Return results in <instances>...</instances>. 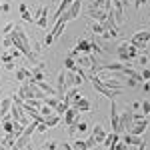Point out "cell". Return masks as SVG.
Segmentation results:
<instances>
[{
  "mask_svg": "<svg viewBox=\"0 0 150 150\" xmlns=\"http://www.w3.org/2000/svg\"><path fill=\"white\" fill-rule=\"evenodd\" d=\"M52 42H54V36H52V32H50V30H48L46 38H44V46H50V44H52Z\"/></svg>",
  "mask_w": 150,
  "mask_h": 150,
  "instance_id": "ee69618b",
  "label": "cell"
},
{
  "mask_svg": "<svg viewBox=\"0 0 150 150\" xmlns=\"http://www.w3.org/2000/svg\"><path fill=\"white\" fill-rule=\"evenodd\" d=\"M56 144H58L56 140H50V142H44V148H46V150H56L58 148Z\"/></svg>",
  "mask_w": 150,
  "mask_h": 150,
  "instance_id": "b9f144b4",
  "label": "cell"
},
{
  "mask_svg": "<svg viewBox=\"0 0 150 150\" xmlns=\"http://www.w3.org/2000/svg\"><path fill=\"white\" fill-rule=\"evenodd\" d=\"M86 146H88V150H90V148H96V146H100V144H98V142H96V140L90 136V138H86Z\"/></svg>",
  "mask_w": 150,
  "mask_h": 150,
  "instance_id": "ab89813d",
  "label": "cell"
},
{
  "mask_svg": "<svg viewBox=\"0 0 150 150\" xmlns=\"http://www.w3.org/2000/svg\"><path fill=\"white\" fill-rule=\"evenodd\" d=\"M76 66H78V62H76L72 56L64 58V70H76Z\"/></svg>",
  "mask_w": 150,
  "mask_h": 150,
  "instance_id": "484cf974",
  "label": "cell"
},
{
  "mask_svg": "<svg viewBox=\"0 0 150 150\" xmlns=\"http://www.w3.org/2000/svg\"><path fill=\"white\" fill-rule=\"evenodd\" d=\"M46 130H50V128L44 124V120H40V122L36 124V132H46Z\"/></svg>",
  "mask_w": 150,
  "mask_h": 150,
  "instance_id": "f35d334b",
  "label": "cell"
},
{
  "mask_svg": "<svg viewBox=\"0 0 150 150\" xmlns=\"http://www.w3.org/2000/svg\"><path fill=\"white\" fill-rule=\"evenodd\" d=\"M120 140H122V142H126L128 146H130V144L138 146L140 142H142V138H140V136H136V134H130V132H122V136H120Z\"/></svg>",
  "mask_w": 150,
  "mask_h": 150,
  "instance_id": "ac0fdd59",
  "label": "cell"
},
{
  "mask_svg": "<svg viewBox=\"0 0 150 150\" xmlns=\"http://www.w3.org/2000/svg\"><path fill=\"white\" fill-rule=\"evenodd\" d=\"M114 150H128V144L122 142V140H118V142L114 144Z\"/></svg>",
  "mask_w": 150,
  "mask_h": 150,
  "instance_id": "7bdbcfd3",
  "label": "cell"
},
{
  "mask_svg": "<svg viewBox=\"0 0 150 150\" xmlns=\"http://www.w3.org/2000/svg\"><path fill=\"white\" fill-rule=\"evenodd\" d=\"M110 8H112V0H92L88 10H106L108 12Z\"/></svg>",
  "mask_w": 150,
  "mask_h": 150,
  "instance_id": "5bb4252c",
  "label": "cell"
},
{
  "mask_svg": "<svg viewBox=\"0 0 150 150\" xmlns=\"http://www.w3.org/2000/svg\"><path fill=\"white\" fill-rule=\"evenodd\" d=\"M10 108H12V98H2L0 100V118L10 114Z\"/></svg>",
  "mask_w": 150,
  "mask_h": 150,
  "instance_id": "ffe728a7",
  "label": "cell"
},
{
  "mask_svg": "<svg viewBox=\"0 0 150 150\" xmlns=\"http://www.w3.org/2000/svg\"><path fill=\"white\" fill-rule=\"evenodd\" d=\"M108 150H114V146H110V148H108Z\"/></svg>",
  "mask_w": 150,
  "mask_h": 150,
  "instance_id": "be15d7a7",
  "label": "cell"
},
{
  "mask_svg": "<svg viewBox=\"0 0 150 150\" xmlns=\"http://www.w3.org/2000/svg\"><path fill=\"white\" fill-rule=\"evenodd\" d=\"M74 50H78V54H90L92 48H90V40H84V38H78L76 40V46Z\"/></svg>",
  "mask_w": 150,
  "mask_h": 150,
  "instance_id": "9a60e30c",
  "label": "cell"
},
{
  "mask_svg": "<svg viewBox=\"0 0 150 150\" xmlns=\"http://www.w3.org/2000/svg\"><path fill=\"white\" fill-rule=\"evenodd\" d=\"M10 150H20V148H16V146H12V148Z\"/></svg>",
  "mask_w": 150,
  "mask_h": 150,
  "instance_id": "6125c7cd",
  "label": "cell"
},
{
  "mask_svg": "<svg viewBox=\"0 0 150 150\" xmlns=\"http://www.w3.org/2000/svg\"><path fill=\"white\" fill-rule=\"evenodd\" d=\"M100 80H102V84L106 88H122V84H120V80L116 76H106V78H100Z\"/></svg>",
  "mask_w": 150,
  "mask_h": 150,
  "instance_id": "44dd1931",
  "label": "cell"
},
{
  "mask_svg": "<svg viewBox=\"0 0 150 150\" xmlns=\"http://www.w3.org/2000/svg\"><path fill=\"white\" fill-rule=\"evenodd\" d=\"M14 26H16V24H14V22H8V24H6V26H4V30H2V32H4V34H10L12 30H14Z\"/></svg>",
  "mask_w": 150,
  "mask_h": 150,
  "instance_id": "bcb514c9",
  "label": "cell"
},
{
  "mask_svg": "<svg viewBox=\"0 0 150 150\" xmlns=\"http://www.w3.org/2000/svg\"><path fill=\"white\" fill-rule=\"evenodd\" d=\"M90 48H92V52H96V54H102V48L98 46L96 42H90Z\"/></svg>",
  "mask_w": 150,
  "mask_h": 150,
  "instance_id": "7dc6e473",
  "label": "cell"
},
{
  "mask_svg": "<svg viewBox=\"0 0 150 150\" xmlns=\"http://www.w3.org/2000/svg\"><path fill=\"white\" fill-rule=\"evenodd\" d=\"M142 88H144V92H150V82H142Z\"/></svg>",
  "mask_w": 150,
  "mask_h": 150,
  "instance_id": "db71d44e",
  "label": "cell"
},
{
  "mask_svg": "<svg viewBox=\"0 0 150 150\" xmlns=\"http://www.w3.org/2000/svg\"><path fill=\"white\" fill-rule=\"evenodd\" d=\"M0 142H2V144L6 146V150H10L12 146H14V142H16V136H14V134H6V136L0 140Z\"/></svg>",
  "mask_w": 150,
  "mask_h": 150,
  "instance_id": "d4e9b609",
  "label": "cell"
},
{
  "mask_svg": "<svg viewBox=\"0 0 150 150\" xmlns=\"http://www.w3.org/2000/svg\"><path fill=\"white\" fill-rule=\"evenodd\" d=\"M60 120H62V116L54 112V114H50V116H46V118H44V124H46L48 128H54V126H58V124H60Z\"/></svg>",
  "mask_w": 150,
  "mask_h": 150,
  "instance_id": "7402d4cb",
  "label": "cell"
},
{
  "mask_svg": "<svg viewBox=\"0 0 150 150\" xmlns=\"http://www.w3.org/2000/svg\"><path fill=\"white\" fill-rule=\"evenodd\" d=\"M132 122H134V118H132V110H124V112H120V134L122 132H130V128H132Z\"/></svg>",
  "mask_w": 150,
  "mask_h": 150,
  "instance_id": "8992f818",
  "label": "cell"
},
{
  "mask_svg": "<svg viewBox=\"0 0 150 150\" xmlns=\"http://www.w3.org/2000/svg\"><path fill=\"white\" fill-rule=\"evenodd\" d=\"M148 42H150V30H138L130 38V44H134L138 50H144V52H146V44Z\"/></svg>",
  "mask_w": 150,
  "mask_h": 150,
  "instance_id": "277c9868",
  "label": "cell"
},
{
  "mask_svg": "<svg viewBox=\"0 0 150 150\" xmlns=\"http://www.w3.org/2000/svg\"><path fill=\"white\" fill-rule=\"evenodd\" d=\"M72 150H88V146H86V140H74L72 142Z\"/></svg>",
  "mask_w": 150,
  "mask_h": 150,
  "instance_id": "f546056e",
  "label": "cell"
},
{
  "mask_svg": "<svg viewBox=\"0 0 150 150\" xmlns=\"http://www.w3.org/2000/svg\"><path fill=\"white\" fill-rule=\"evenodd\" d=\"M0 6H2V0H0Z\"/></svg>",
  "mask_w": 150,
  "mask_h": 150,
  "instance_id": "e7e4bbea",
  "label": "cell"
},
{
  "mask_svg": "<svg viewBox=\"0 0 150 150\" xmlns=\"http://www.w3.org/2000/svg\"><path fill=\"white\" fill-rule=\"evenodd\" d=\"M138 150H146V142H144V140L138 144Z\"/></svg>",
  "mask_w": 150,
  "mask_h": 150,
  "instance_id": "91938a15",
  "label": "cell"
},
{
  "mask_svg": "<svg viewBox=\"0 0 150 150\" xmlns=\"http://www.w3.org/2000/svg\"><path fill=\"white\" fill-rule=\"evenodd\" d=\"M66 24H68V18H66L64 14H62V16H58V18H56V22H54V26H52V30H50V32H52V36H54V40H56L58 36H60L62 32H64V28H66Z\"/></svg>",
  "mask_w": 150,
  "mask_h": 150,
  "instance_id": "7c38bea8",
  "label": "cell"
},
{
  "mask_svg": "<svg viewBox=\"0 0 150 150\" xmlns=\"http://www.w3.org/2000/svg\"><path fill=\"white\" fill-rule=\"evenodd\" d=\"M70 106H74V108H76V110H78L80 114H82V112H90V108H92L90 100H88V98H84L82 94L74 96V98H72V104H70Z\"/></svg>",
  "mask_w": 150,
  "mask_h": 150,
  "instance_id": "5b68a950",
  "label": "cell"
},
{
  "mask_svg": "<svg viewBox=\"0 0 150 150\" xmlns=\"http://www.w3.org/2000/svg\"><path fill=\"white\" fill-rule=\"evenodd\" d=\"M34 22L40 26V28H48V8L46 6H40L34 14Z\"/></svg>",
  "mask_w": 150,
  "mask_h": 150,
  "instance_id": "8fae6325",
  "label": "cell"
},
{
  "mask_svg": "<svg viewBox=\"0 0 150 150\" xmlns=\"http://www.w3.org/2000/svg\"><path fill=\"white\" fill-rule=\"evenodd\" d=\"M26 102L30 104V106H34V108H40V106H42V100H40V98H30V100H26Z\"/></svg>",
  "mask_w": 150,
  "mask_h": 150,
  "instance_id": "74e56055",
  "label": "cell"
},
{
  "mask_svg": "<svg viewBox=\"0 0 150 150\" xmlns=\"http://www.w3.org/2000/svg\"><path fill=\"white\" fill-rule=\"evenodd\" d=\"M86 130H88V124L82 122V120H78V124H76V134H84Z\"/></svg>",
  "mask_w": 150,
  "mask_h": 150,
  "instance_id": "836d02e7",
  "label": "cell"
},
{
  "mask_svg": "<svg viewBox=\"0 0 150 150\" xmlns=\"http://www.w3.org/2000/svg\"><path fill=\"white\" fill-rule=\"evenodd\" d=\"M72 2H74V0H60V4H58V10H56V16H54V18L62 16V14H64V10L68 8L70 4H72Z\"/></svg>",
  "mask_w": 150,
  "mask_h": 150,
  "instance_id": "cb8c5ba5",
  "label": "cell"
},
{
  "mask_svg": "<svg viewBox=\"0 0 150 150\" xmlns=\"http://www.w3.org/2000/svg\"><path fill=\"white\" fill-rule=\"evenodd\" d=\"M138 84H140V82L136 80V78H128V88H136Z\"/></svg>",
  "mask_w": 150,
  "mask_h": 150,
  "instance_id": "681fc988",
  "label": "cell"
},
{
  "mask_svg": "<svg viewBox=\"0 0 150 150\" xmlns=\"http://www.w3.org/2000/svg\"><path fill=\"white\" fill-rule=\"evenodd\" d=\"M20 150H32V142H28V144H24Z\"/></svg>",
  "mask_w": 150,
  "mask_h": 150,
  "instance_id": "680465c9",
  "label": "cell"
},
{
  "mask_svg": "<svg viewBox=\"0 0 150 150\" xmlns=\"http://www.w3.org/2000/svg\"><path fill=\"white\" fill-rule=\"evenodd\" d=\"M118 140H120V134H118V132H112V134H106V138H104L102 144L106 148H110V146H114Z\"/></svg>",
  "mask_w": 150,
  "mask_h": 150,
  "instance_id": "603a6c76",
  "label": "cell"
},
{
  "mask_svg": "<svg viewBox=\"0 0 150 150\" xmlns=\"http://www.w3.org/2000/svg\"><path fill=\"white\" fill-rule=\"evenodd\" d=\"M128 40L124 42H120L118 48H116V56H118V62H122V64H130V56H128Z\"/></svg>",
  "mask_w": 150,
  "mask_h": 150,
  "instance_id": "30bf717a",
  "label": "cell"
},
{
  "mask_svg": "<svg viewBox=\"0 0 150 150\" xmlns=\"http://www.w3.org/2000/svg\"><path fill=\"white\" fill-rule=\"evenodd\" d=\"M130 42V40H128ZM138 54H140V50L134 44H128V56H130V60H134V58H138Z\"/></svg>",
  "mask_w": 150,
  "mask_h": 150,
  "instance_id": "4dcf8cb0",
  "label": "cell"
},
{
  "mask_svg": "<svg viewBox=\"0 0 150 150\" xmlns=\"http://www.w3.org/2000/svg\"><path fill=\"white\" fill-rule=\"evenodd\" d=\"M68 106H70L68 102H64V100H60V102L56 104V108H54V112H56V114H60V116H62V114H64V112H66V110H68Z\"/></svg>",
  "mask_w": 150,
  "mask_h": 150,
  "instance_id": "f1b7e54d",
  "label": "cell"
},
{
  "mask_svg": "<svg viewBox=\"0 0 150 150\" xmlns=\"http://www.w3.org/2000/svg\"><path fill=\"white\" fill-rule=\"evenodd\" d=\"M10 54H12V58H18V56H22V52H20L18 48H14V46L10 48Z\"/></svg>",
  "mask_w": 150,
  "mask_h": 150,
  "instance_id": "f907efd6",
  "label": "cell"
},
{
  "mask_svg": "<svg viewBox=\"0 0 150 150\" xmlns=\"http://www.w3.org/2000/svg\"><path fill=\"white\" fill-rule=\"evenodd\" d=\"M148 120H150V114H148Z\"/></svg>",
  "mask_w": 150,
  "mask_h": 150,
  "instance_id": "03108f58",
  "label": "cell"
},
{
  "mask_svg": "<svg viewBox=\"0 0 150 150\" xmlns=\"http://www.w3.org/2000/svg\"><path fill=\"white\" fill-rule=\"evenodd\" d=\"M132 110H140V102L136 100V102H132Z\"/></svg>",
  "mask_w": 150,
  "mask_h": 150,
  "instance_id": "6f0895ef",
  "label": "cell"
},
{
  "mask_svg": "<svg viewBox=\"0 0 150 150\" xmlns=\"http://www.w3.org/2000/svg\"><path fill=\"white\" fill-rule=\"evenodd\" d=\"M80 120V112L74 108V106H68V110L62 114V122L66 124V126H70V124H74V122H78Z\"/></svg>",
  "mask_w": 150,
  "mask_h": 150,
  "instance_id": "9c48e42d",
  "label": "cell"
},
{
  "mask_svg": "<svg viewBox=\"0 0 150 150\" xmlns=\"http://www.w3.org/2000/svg\"><path fill=\"white\" fill-rule=\"evenodd\" d=\"M18 10H20V14H22V12L28 10V6H26V4H20V6H18Z\"/></svg>",
  "mask_w": 150,
  "mask_h": 150,
  "instance_id": "9f6ffc18",
  "label": "cell"
},
{
  "mask_svg": "<svg viewBox=\"0 0 150 150\" xmlns=\"http://www.w3.org/2000/svg\"><path fill=\"white\" fill-rule=\"evenodd\" d=\"M110 124H112V132H118L120 134V112H118V106L112 100V106H110Z\"/></svg>",
  "mask_w": 150,
  "mask_h": 150,
  "instance_id": "ba28073f",
  "label": "cell"
},
{
  "mask_svg": "<svg viewBox=\"0 0 150 150\" xmlns=\"http://www.w3.org/2000/svg\"><path fill=\"white\" fill-rule=\"evenodd\" d=\"M148 64H150V62H148Z\"/></svg>",
  "mask_w": 150,
  "mask_h": 150,
  "instance_id": "003e7915",
  "label": "cell"
},
{
  "mask_svg": "<svg viewBox=\"0 0 150 150\" xmlns=\"http://www.w3.org/2000/svg\"><path fill=\"white\" fill-rule=\"evenodd\" d=\"M10 34H12V40H14V48H18L28 60H32L34 64H38L40 60L36 58L34 50H32V44H30V40H28V36H26L22 26H14V30H12Z\"/></svg>",
  "mask_w": 150,
  "mask_h": 150,
  "instance_id": "6da1fadb",
  "label": "cell"
},
{
  "mask_svg": "<svg viewBox=\"0 0 150 150\" xmlns=\"http://www.w3.org/2000/svg\"><path fill=\"white\" fill-rule=\"evenodd\" d=\"M82 82H84V78H82L80 74H76L74 70H66V84H68V88L70 86H78L80 88Z\"/></svg>",
  "mask_w": 150,
  "mask_h": 150,
  "instance_id": "4fadbf2b",
  "label": "cell"
},
{
  "mask_svg": "<svg viewBox=\"0 0 150 150\" xmlns=\"http://www.w3.org/2000/svg\"><path fill=\"white\" fill-rule=\"evenodd\" d=\"M40 114H42V118H46V116L54 114V108H50V106H46V104H42V106H40Z\"/></svg>",
  "mask_w": 150,
  "mask_h": 150,
  "instance_id": "d6a6232c",
  "label": "cell"
},
{
  "mask_svg": "<svg viewBox=\"0 0 150 150\" xmlns=\"http://www.w3.org/2000/svg\"><path fill=\"white\" fill-rule=\"evenodd\" d=\"M80 10H82V0H74L68 8L64 10V16L68 18V22H70V20H76L78 14H80Z\"/></svg>",
  "mask_w": 150,
  "mask_h": 150,
  "instance_id": "52a82bcc",
  "label": "cell"
},
{
  "mask_svg": "<svg viewBox=\"0 0 150 150\" xmlns=\"http://www.w3.org/2000/svg\"><path fill=\"white\" fill-rule=\"evenodd\" d=\"M0 150H6V146H4V144H2V142H0Z\"/></svg>",
  "mask_w": 150,
  "mask_h": 150,
  "instance_id": "94428289",
  "label": "cell"
},
{
  "mask_svg": "<svg viewBox=\"0 0 150 150\" xmlns=\"http://www.w3.org/2000/svg\"><path fill=\"white\" fill-rule=\"evenodd\" d=\"M92 138L98 142V144H102L104 138H106V130H104L102 124H96V126L92 128Z\"/></svg>",
  "mask_w": 150,
  "mask_h": 150,
  "instance_id": "2e32d148",
  "label": "cell"
},
{
  "mask_svg": "<svg viewBox=\"0 0 150 150\" xmlns=\"http://www.w3.org/2000/svg\"><path fill=\"white\" fill-rule=\"evenodd\" d=\"M90 82H92V88L96 90V92H100L102 96L110 98V100L122 92V88H106V86L102 84V80H100V76H98V74H90Z\"/></svg>",
  "mask_w": 150,
  "mask_h": 150,
  "instance_id": "7a4b0ae2",
  "label": "cell"
},
{
  "mask_svg": "<svg viewBox=\"0 0 150 150\" xmlns=\"http://www.w3.org/2000/svg\"><path fill=\"white\" fill-rule=\"evenodd\" d=\"M140 108H142V114H150V100H144V102H140Z\"/></svg>",
  "mask_w": 150,
  "mask_h": 150,
  "instance_id": "e575fe53",
  "label": "cell"
},
{
  "mask_svg": "<svg viewBox=\"0 0 150 150\" xmlns=\"http://www.w3.org/2000/svg\"><path fill=\"white\" fill-rule=\"evenodd\" d=\"M36 84H38V88L46 94V96H56V88H54V84H48V82H44V80L36 82Z\"/></svg>",
  "mask_w": 150,
  "mask_h": 150,
  "instance_id": "d6986e66",
  "label": "cell"
},
{
  "mask_svg": "<svg viewBox=\"0 0 150 150\" xmlns=\"http://www.w3.org/2000/svg\"><path fill=\"white\" fill-rule=\"evenodd\" d=\"M14 74H16V80L20 82V84H22V82H28L30 78H32V72H30L28 68H16Z\"/></svg>",
  "mask_w": 150,
  "mask_h": 150,
  "instance_id": "e0dca14e",
  "label": "cell"
},
{
  "mask_svg": "<svg viewBox=\"0 0 150 150\" xmlns=\"http://www.w3.org/2000/svg\"><path fill=\"white\" fill-rule=\"evenodd\" d=\"M90 32H92L94 36H102L104 34V28L100 22H92V26H90Z\"/></svg>",
  "mask_w": 150,
  "mask_h": 150,
  "instance_id": "83f0119b",
  "label": "cell"
},
{
  "mask_svg": "<svg viewBox=\"0 0 150 150\" xmlns=\"http://www.w3.org/2000/svg\"><path fill=\"white\" fill-rule=\"evenodd\" d=\"M138 62L142 64V66H146V64L150 62V58L146 56V52H144V54H138Z\"/></svg>",
  "mask_w": 150,
  "mask_h": 150,
  "instance_id": "60d3db41",
  "label": "cell"
},
{
  "mask_svg": "<svg viewBox=\"0 0 150 150\" xmlns=\"http://www.w3.org/2000/svg\"><path fill=\"white\" fill-rule=\"evenodd\" d=\"M60 150H72V144H68V142H64V144L60 146Z\"/></svg>",
  "mask_w": 150,
  "mask_h": 150,
  "instance_id": "11a10c76",
  "label": "cell"
},
{
  "mask_svg": "<svg viewBox=\"0 0 150 150\" xmlns=\"http://www.w3.org/2000/svg\"><path fill=\"white\" fill-rule=\"evenodd\" d=\"M0 60H2L4 64H8V62H12L14 58H12V54H10V52H2V54H0Z\"/></svg>",
  "mask_w": 150,
  "mask_h": 150,
  "instance_id": "d590c367",
  "label": "cell"
},
{
  "mask_svg": "<svg viewBox=\"0 0 150 150\" xmlns=\"http://www.w3.org/2000/svg\"><path fill=\"white\" fill-rule=\"evenodd\" d=\"M4 68L8 70V72H14V70H16V64H14V60H12V62H8V64H4Z\"/></svg>",
  "mask_w": 150,
  "mask_h": 150,
  "instance_id": "816d5d0a",
  "label": "cell"
},
{
  "mask_svg": "<svg viewBox=\"0 0 150 150\" xmlns=\"http://www.w3.org/2000/svg\"><path fill=\"white\" fill-rule=\"evenodd\" d=\"M144 2H146V0H134V8H136V10H140Z\"/></svg>",
  "mask_w": 150,
  "mask_h": 150,
  "instance_id": "f5cc1de1",
  "label": "cell"
},
{
  "mask_svg": "<svg viewBox=\"0 0 150 150\" xmlns=\"http://www.w3.org/2000/svg\"><path fill=\"white\" fill-rule=\"evenodd\" d=\"M10 4H8V2H2V6H0V12H4V14H6V12H10Z\"/></svg>",
  "mask_w": 150,
  "mask_h": 150,
  "instance_id": "c3c4849f",
  "label": "cell"
},
{
  "mask_svg": "<svg viewBox=\"0 0 150 150\" xmlns=\"http://www.w3.org/2000/svg\"><path fill=\"white\" fill-rule=\"evenodd\" d=\"M54 88H56V98H58V100H64V96H66V92H68V84H66V70H64V68L58 72V78H56Z\"/></svg>",
  "mask_w": 150,
  "mask_h": 150,
  "instance_id": "3957f363",
  "label": "cell"
},
{
  "mask_svg": "<svg viewBox=\"0 0 150 150\" xmlns=\"http://www.w3.org/2000/svg\"><path fill=\"white\" fill-rule=\"evenodd\" d=\"M140 76H142V82L150 80V68H144L142 72H140Z\"/></svg>",
  "mask_w": 150,
  "mask_h": 150,
  "instance_id": "f6af8a7d",
  "label": "cell"
},
{
  "mask_svg": "<svg viewBox=\"0 0 150 150\" xmlns=\"http://www.w3.org/2000/svg\"><path fill=\"white\" fill-rule=\"evenodd\" d=\"M22 20L24 22H34V14H30V10L22 12Z\"/></svg>",
  "mask_w": 150,
  "mask_h": 150,
  "instance_id": "8d00e7d4",
  "label": "cell"
},
{
  "mask_svg": "<svg viewBox=\"0 0 150 150\" xmlns=\"http://www.w3.org/2000/svg\"><path fill=\"white\" fill-rule=\"evenodd\" d=\"M60 102L56 96H44L42 98V104H46V106H50V108H56V104Z\"/></svg>",
  "mask_w": 150,
  "mask_h": 150,
  "instance_id": "4316f807",
  "label": "cell"
},
{
  "mask_svg": "<svg viewBox=\"0 0 150 150\" xmlns=\"http://www.w3.org/2000/svg\"><path fill=\"white\" fill-rule=\"evenodd\" d=\"M2 46L8 48L10 50L12 46H14V40H12V34H4V38H2Z\"/></svg>",
  "mask_w": 150,
  "mask_h": 150,
  "instance_id": "1f68e13d",
  "label": "cell"
}]
</instances>
